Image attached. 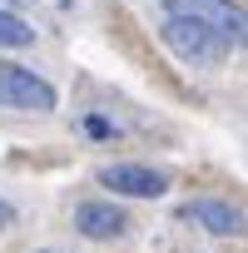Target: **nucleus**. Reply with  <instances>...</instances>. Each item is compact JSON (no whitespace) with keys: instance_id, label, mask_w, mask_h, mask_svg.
<instances>
[{"instance_id":"obj_2","label":"nucleus","mask_w":248,"mask_h":253,"mask_svg":"<svg viewBox=\"0 0 248 253\" xmlns=\"http://www.w3.org/2000/svg\"><path fill=\"white\" fill-rule=\"evenodd\" d=\"M0 104L20 109V114H50L60 104V94H55L50 80H40L25 65H0Z\"/></svg>"},{"instance_id":"obj_9","label":"nucleus","mask_w":248,"mask_h":253,"mask_svg":"<svg viewBox=\"0 0 248 253\" xmlns=\"http://www.w3.org/2000/svg\"><path fill=\"white\" fill-rule=\"evenodd\" d=\"M10 5H20V0H0V10H10Z\"/></svg>"},{"instance_id":"obj_7","label":"nucleus","mask_w":248,"mask_h":253,"mask_svg":"<svg viewBox=\"0 0 248 253\" xmlns=\"http://www.w3.org/2000/svg\"><path fill=\"white\" fill-rule=\"evenodd\" d=\"M0 45H5V50H25V45H35L30 20H20L15 10H0Z\"/></svg>"},{"instance_id":"obj_5","label":"nucleus","mask_w":248,"mask_h":253,"mask_svg":"<svg viewBox=\"0 0 248 253\" xmlns=\"http://www.w3.org/2000/svg\"><path fill=\"white\" fill-rule=\"evenodd\" d=\"M184 213H189L199 228H208L213 238H238V233H248V218H243V209H233L228 199H194Z\"/></svg>"},{"instance_id":"obj_10","label":"nucleus","mask_w":248,"mask_h":253,"mask_svg":"<svg viewBox=\"0 0 248 253\" xmlns=\"http://www.w3.org/2000/svg\"><path fill=\"white\" fill-rule=\"evenodd\" d=\"M40 253H55V248H40Z\"/></svg>"},{"instance_id":"obj_8","label":"nucleus","mask_w":248,"mask_h":253,"mask_svg":"<svg viewBox=\"0 0 248 253\" xmlns=\"http://www.w3.org/2000/svg\"><path fill=\"white\" fill-rule=\"evenodd\" d=\"M10 223H15V209H10V204H5V199H0V233H5V228H10Z\"/></svg>"},{"instance_id":"obj_6","label":"nucleus","mask_w":248,"mask_h":253,"mask_svg":"<svg viewBox=\"0 0 248 253\" xmlns=\"http://www.w3.org/2000/svg\"><path fill=\"white\" fill-rule=\"evenodd\" d=\"M75 228H80L84 238L104 243V238H119L124 228H129V213H124L119 204H104V199H89V204H80V209H75Z\"/></svg>"},{"instance_id":"obj_1","label":"nucleus","mask_w":248,"mask_h":253,"mask_svg":"<svg viewBox=\"0 0 248 253\" xmlns=\"http://www.w3.org/2000/svg\"><path fill=\"white\" fill-rule=\"evenodd\" d=\"M164 15L204 25L208 35L223 40V50L228 45L248 50V10L238 5V0H164Z\"/></svg>"},{"instance_id":"obj_4","label":"nucleus","mask_w":248,"mask_h":253,"mask_svg":"<svg viewBox=\"0 0 248 253\" xmlns=\"http://www.w3.org/2000/svg\"><path fill=\"white\" fill-rule=\"evenodd\" d=\"M99 184L124 194V199H159L169 189V179L149 164H109V169H99Z\"/></svg>"},{"instance_id":"obj_3","label":"nucleus","mask_w":248,"mask_h":253,"mask_svg":"<svg viewBox=\"0 0 248 253\" xmlns=\"http://www.w3.org/2000/svg\"><path fill=\"white\" fill-rule=\"evenodd\" d=\"M159 40H164V50H174L184 65H218L223 60V40L218 35H208L204 25H194V20H164L159 25Z\"/></svg>"}]
</instances>
